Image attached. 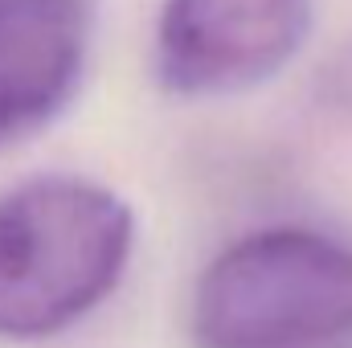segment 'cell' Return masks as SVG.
<instances>
[{
  "label": "cell",
  "instance_id": "1",
  "mask_svg": "<svg viewBox=\"0 0 352 348\" xmlns=\"http://www.w3.org/2000/svg\"><path fill=\"white\" fill-rule=\"evenodd\" d=\"M135 250L131 205L82 176H33L0 197V340H50L90 316Z\"/></svg>",
  "mask_w": 352,
  "mask_h": 348
},
{
  "label": "cell",
  "instance_id": "2",
  "mask_svg": "<svg viewBox=\"0 0 352 348\" xmlns=\"http://www.w3.org/2000/svg\"><path fill=\"white\" fill-rule=\"evenodd\" d=\"M197 348H307L352 332V246L303 226L238 238L192 291Z\"/></svg>",
  "mask_w": 352,
  "mask_h": 348
},
{
  "label": "cell",
  "instance_id": "3",
  "mask_svg": "<svg viewBox=\"0 0 352 348\" xmlns=\"http://www.w3.org/2000/svg\"><path fill=\"white\" fill-rule=\"evenodd\" d=\"M316 0H164L156 83L180 98H221L270 83L307 45Z\"/></svg>",
  "mask_w": 352,
  "mask_h": 348
},
{
  "label": "cell",
  "instance_id": "4",
  "mask_svg": "<svg viewBox=\"0 0 352 348\" xmlns=\"http://www.w3.org/2000/svg\"><path fill=\"white\" fill-rule=\"evenodd\" d=\"M87 45V0H0V148L74 98Z\"/></svg>",
  "mask_w": 352,
  "mask_h": 348
}]
</instances>
